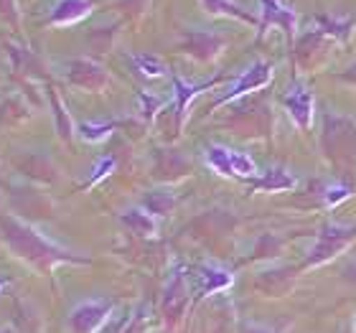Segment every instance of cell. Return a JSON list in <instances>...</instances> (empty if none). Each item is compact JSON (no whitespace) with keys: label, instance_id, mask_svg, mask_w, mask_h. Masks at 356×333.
<instances>
[{"label":"cell","instance_id":"obj_19","mask_svg":"<svg viewBox=\"0 0 356 333\" xmlns=\"http://www.w3.org/2000/svg\"><path fill=\"white\" fill-rule=\"evenodd\" d=\"M118 29H120V23H115V26H99V29H95L87 36V44L99 54L110 51L112 44H115V38H118Z\"/></svg>","mask_w":356,"mask_h":333},{"label":"cell","instance_id":"obj_12","mask_svg":"<svg viewBox=\"0 0 356 333\" xmlns=\"http://www.w3.org/2000/svg\"><path fill=\"white\" fill-rule=\"evenodd\" d=\"M122 224H125L127 229L138 234V237H153L158 229L156 224V216L150 214L148 209H127L125 214H122Z\"/></svg>","mask_w":356,"mask_h":333},{"label":"cell","instance_id":"obj_13","mask_svg":"<svg viewBox=\"0 0 356 333\" xmlns=\"http://www.w3.org/2000/svg\"><path fill=\"white\" fill-rule=\"evenodd\" d=\"M207 163L211 170H216L219 176L234 178V150L227 145H209L207 148Z\"/></svg>","mask_w":356,"mask_h":333},{"label":"cell","instance_id":"obj_21","mask_svg":"<svg viewBox=\"0 0 356 333\" xmlns=\"http://www.w3.org/2000/svg\"><path fill=\"white\" fill-rule=\"evenodd\" d=\"M173 201H176V199H173L171 193H165V191L150 193L148 199H145V209H148L153 216H163V214H168V211H171Z\"/></svg>","mask_w":356,"mask_h":333},{"label":"cell","instance_id":"obj_26","mask_svg":"<svg viewBox=\"0 0 356 333\" xmlns=\"http://www.w3.org/2000/svg\"><path fill=\"white\" fill-rule=\"evenodd\" d=\"M343 199H349V188L346 186H331L326 191V204H339Z\"/></svg>","mask_w":356,"mask_h":333},{"label":"cell","instance_id":"obj_6","mask_svg":"<svg viewBox=\"0 0 356 333\" xmlns=\"http://www.w3.org/2000/svg\"><path fill=\"white\" fill-rule=\"evenodd\" d=\"M95 10V3L92 0H56L49 13V26L54 29H67V26H74V23L89 18Z\"/></svg>","mask_w":356,"mask_h":333},{"label":"cell","instance_id":"obj_28","mask_svg":"<svg viewBox=\"0 0 356 333\" xmlns=\"http://www.w3.org/2000/svg\"><path fill=\"white\" fill-rule=\"evenodd\" d=\"M257 333H260V331H257Z\"/></svg>","mask_w":356,"mask_h":333},{"label":"cell","instance_id":"obj_17","mask_svg":"<svg viewBox=\"0 0 356 333\" xmlns=\"http://www.w3.org/2000/svg\"><path fill=\"white\" fill-rule=\"evenodd\" d=\"M186 295H188V288H186V277L184 275H176L171 282V288H168V293H165V313L168 316H178L181 313V308H184L186 303Z\"/></svg>","mask_w":356,"mask_h":333},{"label":"cell","instance_id":"obj_9","mask_svg":"<svg viewBox=\"0 0 356 333\" xmlns=\"http://www.w3.org/2000/svg\"><path fill=\"white\" fill-rule=\"evenodd\" d=\"M199 3L209 15L232 18V21L247 23V26H260V15H254L250 8H245L237 0H199Z\"/></svg>","mask_w":356,"mask_h":333},{"label":"cell","instance_id":"obj_10","mask_svg":"<svg viewBox=\"0 0 356 333\" xmlns=\"http://www.w3.org/2000/svg\"><path fill=\"white\" fill-rule=\"evenodd\" d=\"M107 316H110L107 303H99V300L82 303L72 313V328H74V333H95L107 320Z\"/></svg>","mask_w":356,"mask_h":333},{"label":"cell","instance_id":"obj_23","mask_svg":"<svg viewBox=\"0 0 356 333\" xmlns=\"http://www.w3.org/2000/svg\"><path fill=\"white\" fill-rule=\"evenodd\" d=\"M138 104H140V115L145 120H153L156 117V112L163 107V99L156 95H150V92H138Z\"/></svg>","mask_w":356,"mask_h":333},{"label":"cell","instance_id":"obj_3","mask_svg":"<svg viewBox=\"0 0 356 333\" xmlns=\"http://www.w3.org/2000/svg\"><path fill=\"white\" fill-rule=\"evenodd\" d=\"M64 76L72 87L84 89V92H102L110 84L107 69L92 59H84V56L64 61Z\"/></svg>","mask_w":356,"mask_h":333},{"label":"cell","instance_id":"obj_20","mask_svg":"<svg viewBox=\"0 0 356 333\" xmlns=\"http://www.w3.org/2000/svg\"><path fill=\"white\" fill-rule=\"evenodd\" d=\"M115 127H118L115 122H82V125H79V135H82L87 143H99V140H104Z\"/></svg>","mask_w":356,"mask_h":333},{"label":"cell","instance_id":"obj_7","mask_svg":"<svg viewBox=\"0 0 356 333\" xmlns=\"http://www.w3.org/2000/svg\"><path fill=\"white\" fill-rule=\"evenodd\" d=\"M354 234H356V229H349V227H326L318 239V245L313 247L311 257H308V265H316V262H323V259L334 257L336 252L341 250Z\"/></svg>","mask_w":356,"mask_h":333},{"label":"cell","instance_id":"obj_11","mask_svg":"<svg viewBox=\"0 0 356 333\" xmlns=\"http://www.w3.org/2000/svg\"><path fill=\"white\" fill-rule=\"evenodd\" d=\"M222 82V79H214V82H204V84H188L186 79H181L178 74H173V95H176V117H178V125H184L186 120V110H188V104L196 95H201L204 89H211L216 84Z\"/></svg>","mask_w":356,"mask_h":333},{"label":"cell","instance_id":"obj_24","mask_svg":"<svg viewBox=\"0 0 356 333\" xmlns=\"http://www.w3.org/2000/svg\"><path fill=\"white\" fill-rule=\"evenodd\" d=\"M148 8H150V0H118V10L133 15V18H140Z\"/></svg>","mask_w":356,"mask_h":333},{"label":"cell","instance_id":"obj_5","mask_svg":"<svg viewBox=\"0 0 356 333\" xmlns=\"http://www.w3.org/2000/svg\"><path fill=\"white\" fill-rule=\"evenodd\" d=\"M260 10H262V18H260V33H265L267 26H280L288 38L293 41L296 38V23H298V15H296V8H290L288 3H282V0H260Z\"/></svg>","mask_w":356,"mask_h":333},{"label":"cell","instance_id":"obj_27","mask_svg":"<svg viewBox=\"0 0 356 333\" xmlns=\"http://www.w3.org/2000/svg\"><path fill=\"white\" fill-rule=\"evenodd\" d=\"M0 333H18V331H13V328H3Z\"/></svg>","mask_w":356,"mask_h":333},{"label":"cell","instance_id":"obj_4","mask_svg":"<svg viewBox=\"0 0 356 333\" xmlns=\"http://www.w3.org/2000/svg\"><path fill=\"white\" fill-rule=\"evenodd\" d=\"M270 79H273L270 64H265V61H254L252 67H247L245 72L232 82V87L227 89V95H222L219 99H216V107H222V104L232 102V99H237V97L247 95V92H257V89H262L265 84H270Z\"/></svg>","mask_w":356,"mask_h":333},{"label":"cell","instance_id":"obj_16","mask_svg":"<svg viewBox=\"0 0 356 333\" xmlns=\"http://www.w3.org/2000/svg\"><path fill=\"white\" fill-rule=\"evenodd\" d=\"M254 188H265V191H288V188H296L298 181L290 176L288 170H267L265 178L254 181Z\"/></svg>","mask_w":356,"mask_h":333},{"label":"cell","instance_id":"obj_1","mask_svg":"<svg viewBox=\"0 0 356 333\" xmlns=\"http://www.w3.org/2000/svg\"><path fill=\"white\" fill-rule=\"evenodd\" d=\"M0 232H3V242L15 257L33 265L36 270H51L59 262H87L84 257H76L61 245L46 239L38 229L31 224L21 222L18 216L0 211Z\"/></svg>","mask_w":356,"mask_h":333},{"label":"cell","instance_id":"obj_2","mask_svg":"<svg viewBox=\"0 0 356 333\" xmlns=\"http://www.w3.org/2000/svg\"><path fill=\"white\" fill-rule=\"evenodd\" d=\"M178 49L181 54L191 56L193 61H214L216 56H222V51L227 49V38L222 33L204 29H186L178 38Z\"/></svg>","mask_w":356,"mask_h":333},{"label":"cell","instance_id":"obj_22","mask_svg":"<svg viewBox=\"0 0 356 333\" xmlns=\"http://www.w3.org/2000/svg\"><path fill=\"white\" fill-rule=\"evenodd\" d=\"M0 18L13 31H21V6H18V0H0Z\"/></svg>","mask_w":356,"mask_h":333},{"label":"cell","instance_id":"obj_25","mask_svg":"<svg viewBox=\"0 0 356 333\" xmlns=\"http://www.w3.org/2000/svg\"><path fill=\"white\" fill-rule=\"evenodd\" d=\"M112 170H115V158H102V161H99V163L95 165V170H92V178H89L87 184V188L89 186H95V184H99V181H102V178H107L112 173Z\"/></svg>","mask_w":356,"mask_h":333},{"label":"cell","instance_id":"obj_8","mask_svg":"<svg viewBox=\"0 0 356 333\" xmlns=\"http://www.w3.org/2000/svg\"><path fill=\"white\" fill-rule=\"evenodd\" d=\"M285 107H288L290 117L298 127L308 130L313 122V97L303 84H293L285 95Z\"/></svg>","mask_w":356,"mask_h":333},{"label":"cell","instance_id":"obj_18","mask_svg":"<svg viewBox=\"0 0 356 333\" xmlns=\"http://www.w3.org/2000/svg\"><path fill=\"white\" fill-rule=\"evenodd\" d=\"M199 282H201V290L204 293H214V290H222L227 288L232 282V275L227 270H219V267H204L199 275Z\"/></svg>","mask_w":356,"mask_h":333},{"label":"cell","instance_id":"obj_14","mask_svg":"<svg viewBox=\"0 0 356 333\" xmlns=\"http://www.w3.org/2000/svg\"><path fill=\"white\" fill-rule=\"evenodd\" d=\"M133 67L145 79H163L168 74L165 61L161 56H156V54H133Z\"/></svg>","mask_w":356,"mask_h":333},{"label":"cell","instance_id":"obj_15","mask_svg":"<svg viewBox=\"0 0 356 333\" xmlns=\"http://www.w3.org/2000/svg\"><path fill=\"white\" fill-rule=\"evenodd\" d=\"M49 97H51V107H54V120H56V130H59V138L61 140H72L74 138V122H72V115L69 110L64 107L61 102V97L56 95V89H49Z\"/></svg>","mask_w":356,"mask_h":333}]
</instances>
